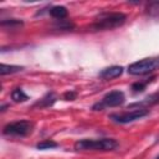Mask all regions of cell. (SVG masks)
Returning <instances> with one entry per match:
<instances>
[{"label": "cell", "instance_id": "2e32d148", "mask_svg": "<svg viewBox=\"0 0 159 159\" xmlns=\"http://www.w3.org/2000/svg\"><path fill=\"white\" fill-rule=\"evenodd\" d=\"M58 144L55 142V140H52V139H46V140H42V142H40L37 145H36V148L37 149H40V150H43V149H51V148H56Z\"/></svg>", "mask_w": 159, "mask_h": 159}, {"label": "cell", "instance_id": "8fae6325", "mask_svg": "<svg viewBox=\"0 0 159 159\" xmlns=\"http://www.w3.org/2000/svg\"><path fill=\"white\" fill-rule=\"evenodd\" d=\"M22 70H24V67H22V66H16V65H5V63H1V66H0V75H1V76L11 75V73L20 72V71H22Z\"/></svg>", "mask_w": 159, "mask_h": 159}, {"label": "cell", "instance_id": "5bb4252c", "mask_svg": "<svg viewBox=\"0 0 159 159\" xmlns=\"http://www.w3.org/2000/svg\"><path fill=\"white\" fill-rule=\"evenodd\" d=\"M22 21L21 20H16V19H9V20H2L1 21V27L2 29H10V30H15L20 26H22Z\"/></svg>", "mask_w": 159, "mask_h": 159}, {"label": "cell", "instance_id": "9c48e42d", "mask_svg": "<svg viewBox=\"0 0 159 159\" xmlns=\"http://www.w3.org/2000/svg\"><path fill=\"white\" fill-rule=\"evenodd\" d=\"M56 102V96L55 93L50 92V93H46L40 101H37L35 103L34 107H40V108H46V107H51L53 103Z\"/></svg>", "mask_w": 159, "mask_h": 159}, {"label": "cell", "instance_id": "30bf717a", "mask_svg": "<svg viewBox=\"0 0 159 159\" xmlns=\"http://www.w3.org/2000/svg\"><path fill=\"white\" fill-rule=\"evenodd\" d=\"M50 15L53 17V19H57V20H63L66 16H67V9L65 6H61V5H57V6H52L50 10H48Z\"/></svg>", "mask_w": 159, "mask_h": 159}, {"label": "cell", "instance_id": "e0dca14e", "mask_svg": "<svg viewBox=\"0 0 159 159\" xmlns=\"http://www.w3.org/2000/svg\"><path fill=\"white\" fill-rule=\"evenodd\" d=\"M76 97H77V93L75 91H68L63 94V98L66 101H73V99H76Z\"/></svg>", "mask_w": 159, "mask_h": 159}, {"label": "cell", "instance_id": "6da1fadb", "mask_svg": "<svg viewBox=\"0 0 159 159\" xmlns=\"http://www.w3.org/2000/svg\"><path fill=\"white\" fill-rule=\"evenodd\" d=\"M127 20V16L123 12H103L91 25L94 31H104L113 30L122 26Z\"/></svg>", "mask_w": 159, "mask_h": 159}, {"label": "cell", "instance_id": "7a4b0ae2", "mask_svg": "<svg viewBox=\"0 0 159 159\" xmlns=\"http://www.w3.org/2000/svg\"><path fill=\"white\" fill-rule=\"evenodd\" d=\"M118 147L116 139L101 138V139H80L75 143L76 150H113Z\"/></svg>", "mask_w": 159, "mask_h": 159}, {"label": "cell", "instance_id": "5b68a950", "mask_svg": "<svg viewBox=\"0 0 159 159\" xmlns=\"http://www.w3.org/2000/svg\"><path fill=\"white\" fill-rule=\"evenodd\" d=\"M125 101V96L122 91H112V92H108L101 102L93 104L92 109L94 111H102L103 108H107V107H118L120 104H123Z\"/></svg>", "mask_w": 159, "mask_h": 159}, {"label": "cell", "instance_id": "7c38bea8", "mask_svg": "<svg viewBox=\"0 0 159 159\" xmlns=\"http://www.w3.org/2000/svg\"><path fill=\"white\" fill-rule=\"evenodd\" d=\"M11 99L14 101V102H16V103H21V102H25V101H27L29 99V96L24 92V89L22 88H14L12 91H11Z\"/></svg>", "mask_w": 159, "mask_h": 159}, {"label": "cell", "instance_id": "8992f818", "mask_svg": "<svg viewBox=\"0 0 159 159\" xmlns=\"http://www.w3.org/2000/svg\"><path fill=\"white\" fill-rule=\"evenodd\" d=\"M148 114H149V111L148 109H145V108H138V109H133V111L119 113V114H112L111 116V119L113 122L125 124V123H129V122H134L137 119H140V118H143V117H145Z\"/></svg>", "mask_w": 159, "mask_h": 159}, {"label": "cell", "instance_id": "4fadbf2b", "mask_svg": "<svg viewBox=\"0 0 159 159\" xmlns=\"http://www.w3.org/2000/svg\"><path fill=\"white\" fill-rule=\"evenodd\" d=\"M145 14L150 17H159V1L148 2L145 6Z\"/></svg>", "mask_w": 159, "mask_h": 159}, {"label": "cell", "instance_id": "9a60e30c", "mask_svg": "<svg viewBox=\"0 0 159 159\" xmlns=\"http://www.w3.org/2000/svg\"><path fill=\"white\" fill-rule=\"evenodd\" d=\"M153 80H154V77H152V78H149V80H147V81L134 82V83L132 84V89H133V92H142V91H144L145 87H147V84L150 83Z\"/></svg>", "mask_w": 159, "mask_h": 159}, {"label": "cell", "instance_id": "277c9868", "mask_svg": "<svg viewBox=\"0 0 159 159\" xmlns=\"http://www.w3.org/2000/svg\"><path fill=\"white\" fill-rule=\"evenodd\" d=\"M34 129V123L30 120H16L4 127L2 133L9 137H26Z\"/></svg>", "mask_w": 159, "mask_h": 159}, {"label": "cell", "instance_id": "ba28073f", "mask_svg": "<svg viewBox=\"0 0 159 159\" xmlns=\"http://www.w3.org/2000/svg\"><path fill=\"white\" fill-rule=\"evenodd\" d=\"M157 103H159V92L153 93V94L145 97V98H144L143 101H140V102H135V103L130 104V107H139V108H143L144 106L148 107V106H153V104H157Z\"/></svg>", "mask_w": 159, "mask_h": 159}, {"label": "cell", "instance_id": "ac0fdd59", "mask_svg": "<svg viewBox=\"0 0 159 159\" xmlns=\"http://www.w3.org/2000/svg\"><path fill=\"white\" fill-rule=\"evenodd\" d=\"M158 159H159V158H158Z\"/></svg>", "mask_w": 159, "mask_h": 159}, {"label": "cell", "instance_id": "52a82bcc", "mask_svg": "<svg viewBox=\"0 0 159 159\" xmlns=\"http://www.w3.org/2000/svg\"><path fill=\"white\" fill-rule=\"evenodd\" d=\"M123 73V67L122 66H111L107 68H103L99 72V77L103 80H113L119 77Z\"/></svg>", "mask_w": 159, "mask_h": 159}, {"label": "cell", "instance_id": "3957f363", "mask_svg": "<svg viewBox=\"0 0 159 159\" xmlns=\"http://www.w3.org/2000/svg\"><path fill=\"white\" fill-rule=\"evenodd\" d=\"M159 68V58H143L128 66V72L134 76H143Z\"/></svg>", "mask_w": 159, "mask_h": 159}]
</instances>
